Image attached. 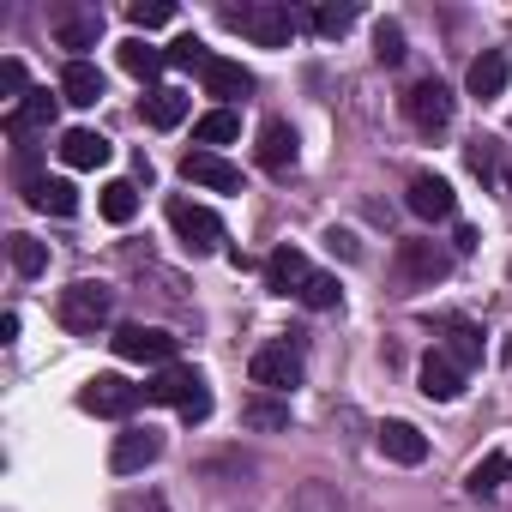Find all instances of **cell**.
Returning <instances> with one entry per match:
<instances>
[{
  "mask_svg": "<svg viewBox=\"0 0 512 512\" xmlns=\"http://www.w3.org/2000/svg\"><path fill=\"white\" fill-rule=\"evenodd\" d=\"M380 452H386L392 464H422V458H428V440H422L416 422H386V428H380Z\"/></svg>",
  "mask_w": 512,
  "mask_h": 512,
  "instance_id": "cell-21",
  "label": "cell"
},
{
  "mask_svg": "<svg viewBox=\"0 0 512 512\" xmlns=\"http://www.w3.org/2000/svg\"><path fill=\"white\" fill-rule=\"evenodd\" d=\"M223 25L241 31L247 43H260V49H284L296 37V13L278 7V0H241V7H223Z\"/></svg>",
  "mask_w": 512,
  "mask_h": 512,
  "instance_id": "cell-2",
  "label": "cell"
},
{
  "mask_svg": "<svg viewBox=\"0 0 512 512\" xmlns=\"http://www.w3.org/2000/svg\"><path fill=\"white\" fill-rule=\"evenodd\" d=\"M205 61H211V55H205L199 37H175V43H169V67H193V73H199Z\"/></svg>",
  "mask_w": 512,
  "mask_h": 512,
  "instance_id": "cell-36",
  "label": "cell"
},
{
  "mask_svg": "<svg viewBox=\"0 0 512 512\" xmlns=\"http://www.w3.org/2000/svg\"><path fill=\"white\" fill-rule=\"evenodd\" d=\"M374 61H380V67H398V61H404V31H398L392 19L374 25Z\"/></svg>",
  "mask_w": 512,
  "mask_h": 512,
  "instance_id": "cell-33",
  "label": "cell"
},
{
  "mask_svg": "<svg viewBox=\"0 0 512 512\" xmlns=\"http://www.w3.org/2000/svg\"><path fill=\"white\" fill-rule=\"evenodd\" d=\"M404 115H410L416 133H446V127H452V91H446L440 79H416V85L404 91Z\"/></svg>",
  "mask_w": 512,
  "mask_h": 512,
  "instance_id": "cell-5",
  "label": "cell"
},
{
  "mask_svg": "<svg viewBox=\"0 0 512 512\" xmlns=\"http://www.w3.org/2000/svg\"><path fill=\"white\" fill-rule=\"evenodd\" d=\"M25 97H31V91H25V61H13V55H7V61H0V103L19 109Z\"/></svg>",
  "mask_w": 512,
  "mask_h": 512,
  "instance_id": "cell-34",
  "label": "cell"
},
{
  "mask_svg": "<svg viewBox=\"0 0 512 512\" xmlns=\"http://www.w3.org/2000/svg\"><path fill=\"white\" fill-rule=\"evenodd\" d=\"M506 482H512V458H506V452H488V458L464 476V494H470V500H494Z\"/></svg>",
  "mask_w": 512,
  "mask_h": 512,
  "instance_id": "cell-22",
  "label": "cell"
},
{
  "mask_svg": "<svg viewBox=\"0 0 512 512\" xmlns=\"http://www.w3.org/2000/svg\"><path fill=\"white\" fill-rule=\"evenodd\" d=\"M139 404H145V386H133L121 374H97L79 392V410H91V416H133Z\"/></svg>",
  "mask_w": 512,
  "mask_h": 512,
  "instance_id": "cell-7",
  "label": "cell"
},
{
  "mask_svg": "<svg viewBox=\"0 0 512 512\" xmlns=\"http://www.w3.org/2000/svg\"><path fill=\"white\" fill-rule=\"evenodd\" d=\"M145 404H175L187 422H205V416H211V386H205L199 368L169 362V368H157V374L145 380Z\"/></svg>",
  "mask_w": 512,
  "mask_h": 512,
  "instance_id": "cell-1",
  "label": "cell"
},
{
  "mask_svg": "<svg viewBox=\"0 0 512 512\" xmlns=\"http://www.w3.org/2000/svg\"><path fill=\"white\" fill-rule=\"evenodd\" d=\"M121 512H163V494H145V500H139V494H127V500H121Z\"/></svg>",
  "mask_w": 512,
  "mask_h": 512,
  "instance_id": "cell-40",
  "label": "cell"
},
{
  "mask_svg": "<svg viewBox=\"0 0 512 512\" xmlns=\"http://www.w3.org/2000/svg\"><path fill=\"white\" fill-rule=\"evenodd\" d=\"M253 157H260V169H272V175H284V169L296 163V127L272 115V121L260 127V145H253Z\"/></svg>",
  "mask_w": 512,
  "mask_h": 512,
  "instance_id": "cell-15",
  "label": "cell"
},
{
  "mask_svg": "<svg viewBox=\"0 0 512 512\" xmlns=\"http://www.w3.org/2000/svg\"><path fill=\"white\" fill-rule=\"evenodd\" d=\"M470 169H476V175H494V169H500V157H494V139H476V145H470Z\"/></svg>",
  "mask_w": 512,
  "mask_h": 512,
  "instance_id": "cell-39",
  "label": "cell"
},
{
  "mask_svg": "<svg viewBox=\"0 0 512 512\" xmlns=\"http://www.w3.org/2000/svg\"><path fill=\"white\" fill-rule=\"evenodd\" d=\"M115 356L121 362H145V368H169L175 362V338L157 332V326H115Z\"/></svg>",
  "mask_w": 512,
  "mask_h": 512,
  "instance_id": "cell-9",
  "label": "cell"
},
{
  "mask_svg": "<svg viewBox=\"0 0 512 512\" xmlns=\"http://www.w3.org/2000/svg\"><path fill=\"white\" fill-rule=\"evenodd\" d=\"M446 272H452V253L440 241H398V253H392L398 290H434Z\"/></svg>",
  "mask_w": 512,
  "mask_h": 512,
  "instance_id": "cell-4",
  "label": "cell"
},
{
  "mask_svg": "<svg viewBox=\"0 0 512 512\" xmlns=\"http://www.w3.org/2000/svg\"><path fill=\"white\" fill-rule=\"evenodd\" d=\"M356 25V7H314V31L320 37H344Z\"/></svg>",
  "mask_w": 512,
  "mask_h": 512,
  "instance_id": "cell-35",
  "label": "cell"
},
{
  "mask_svg": "<svg viewBox=\"0 0 512 512\" xmlns=\"http://www.w3.org/2000/svg\"><path fill=\"white\" fill-rule=\"evenodd\" d=\"M25 199H31L37 211H55V217H73V211H79V187L61 181V175H37V181H25Z\"/></svg>",
  "mask_w": 512,
  "mask_h": 512,
  "instance_id": "cell-18",
  "label": "cell"
},
{
  "mask_svg": "<svg viewBox=\"0 0 512 512\" xmlns=\"http://www.w3.org/2000/svg\"><path fill=\"white\" fill-rule=\"evenodd\" d=\"M308 278H314V266H308L302 247H278L272 260H266V290H272V296H302Z\"/></svg>",
  "mask_w": 512,
  "mask_h": 512,
  "instance_id": "cell-12",
  "label": "cell"
},
{
  "mask_svg": "<svg viewBox=\"0 0 512 512\" xmlns=\"http://www.w3.org/2000/svg\"><path fill=\"white\" fill-rule=\"evenodd\" d=\"M133 211H139V187L133 181H109L103 187V217L109 223H133Z\"/></svg>",
  "mask_w": 512,
  "mask_h": 512,
  "instance_id": "cell-30",
  "label": "cell"
},
{
  "mask_svg": "<svg viewBox=\"0 0 512 512\" xmlns=\"http://www.w3.org/2000/svg\"><path fill=\"white\" fill-rule=\"evenodd\" d=\"M97 37H103V13H73L55 25V43L73 49V61H85V49H97Z\"/></svg>",
  "mask_w": 512,
  "mask_h": 512,
  "instance_id": "cell-23",
  "label": "cell"
},
{
  "mask_svg": "<svg viewBox=\"0 0 512 512\" xmlns=\"http://www.w3.org/2000/svg\"><path fill=\"white\" fill-rule=\"evenodd\" d=\"M338 296H344V290H338V278H332V272H314V278H308V290H302L296 302H302V308H314V314H326V308H338Z\"/></svg>",
  "mask_w": 512,
  "mask_h": 512,
  "instance_id": "cell-32",
  "label": "cell"
},
{
  "mask_svg": "<svg viewBox=\"0 0 512 512\" xmlns=\"http://www.w3.org/2000/svg\"><path fill=\"white\" fill-rule=\"evenodd\" d=\"M416 380H422V398H434V404H452V398L464 392V368H458L446 350H428Z\"/></svg>",
  "mask_w": 512,
  "mask_h": 512,
  "instance_id": "cell-13",
  "label": "cell"
},
{
  "mask_svg": "<svg viewBox=\"0 0 512 512\" xmlns=\"http://www.w3.org/2000/svg\"><path fill=\"white\" fill-rule=\"evenodd\" d=\"M247 380H253V386H266V392H290V386H302V350H290V344L253 350Z\"/></svg>",
  "mask_w": 512,
  "mask_h": 512,
  "instance_id": "cell-8",
  "label": "cell"
},
{
  "mask_svg": "<svg viewBox=\"0 0 512 512\" xmlns=\"http://www.w3.org/2000/svg\"><path fill=\"white\" fill-rule=\"evenodd\" d=\"M49 121H55V97H49V91H31L19 109H7V121H0V127H7V139H19V145H25V139H31V133H43Z\"/></svg>",
  "mask_w": 512,
  "mask_h": 512,
  "instance_id": "cell-16",
  "label": "cell"
},
{
  "mask_svg": "<svg viewBox=\"0 0 512 512\" xmlns=\"http://www.w3.org/2000/svg\"><path fill=\"white\" fill-rule=\"evenodd\" d=\"M235 133H241L235 109H211V115H199V127H193V145H199V151H217V145H229Z\"/></svg>",
  "mask_w": 512,
  "mask_h": 512,
  "instance_id": "cell-28",
  "label": "cell"
},
{
  "mask_svg": "<svg viewBox=\"0 0 512 512\" xmlns=\"http://www.w3.org/2000/svg\"><path fill=\"white\" fill-rule=\"evenodd\" d=\"M410 211L428 217V223H440V217L458 211V199H452V187H446L440 175H416V181H410Z\"/></svg>",
  "mask_w": 512,
  "mask_h": 512,
  "instance_id": "cell-19",
  "label": "cell"
},
{
  "mask_svg": "<svg viewBox=\"0 0 512 512\" xmlns=\"http://www.w3.org/2000/svg\"><path fill=\"white\" fill-rule=\"evenodd\" d=\"M7 260H13L19 278H43L49 272V247L37 235H7Z\"/></svg>",
  "mask_w": 512,
  "mask_h": 512,
  "instance_id": "cell-25",
  "label": "cell"
},
{
  "mask_svg": "<svg viewBox=\"0 0 512 512\" xmlns=\"http://www.w3.org/2000/svg\"><path fill=\"white\" fill-rule=\"evenodd\" d=\"M61 97H67L73 109H97V103H103V73H97L91 61H67V73H61Z\"/></svg>",
  "mask_w": 512,
  "mask_h": 512,
  "instance_id": "cell-20",
  "label": "cell"
},
{
  "mask_svg": "<svg viewBox=\"0 0 512 512\" xmlns=\"http://www.w3.org/2000/svg\"><path fill=\"white\" fill-rule=\"evenodd\" d=\"M121 67H127L133 79H157V73L169 67V49H151L145 37H127V43H121Z\"/></svg>",
  "mask_w": 512,
  "mask_h": 512,
  "instance_id": "cell-26",
  "label": "cell"
},
{
  "mask_svg": "<svg viewBox=\"0 0 512 512\" xmlns=\"http://www.w3.org/2000/svg\"><path fill=\"white\" fill-rule=\"evenodd\" d=\"M241 422H247V428H266V434H278V428H290V404H272V398H253V404L241 410Z\"/></svg>",
  "mask_w": 512,
  "mask_h": 512,
  "instance_id": "cell-31",
  "label": "cell"
},
{
  "mask_svg": "<svg viewBox=\"0 0 512 512\" xmlns=\"http://www.w3.org/2000/svg\"><path fill=\"white\" fill-rule=\"evenodd\" d=\"M145 121H151V127H181V121H187V91L157 85V91L145 97Z\"/></svg>",
  "mask_w": 512,
  "mask_h": 512,
  "instance_id": "cell-27",
  "label": "cell"
},
{
  "mask_svg": "<svg viewBox=\"0 0 512 512\" xmlns=\"http://www.w3.org/2000/svg\"><path fill=\"white\" fill-rule=\"evenodd\" d=\"M181 175H187L193 187H211V193H241V169L223 163L217 151H199V145L181 157Z\"/></svg>",
  "mask_w": 512,
  "mask_h": 512,
  "instance_id": "cell-11",
  "label": "cell"
},
{
  "mask_svg": "<svg viewBox=\"0 0 512 512\" xmlns=\"http://www.w3.org/2000/svg\"><path fill=\"white\" fill-rule=\"evenodd\" d=\"M169 229L187 241V253H217V247H223L217 211H205V205H193V199H169Z\"/></svg>",
  "mask_w": 512,
  "mask_h": 512,
  "instance_id": "cell-6",
  "label": "cell"
},
{
  "mask_svg": "<svg viewBox=\"0 0 512 512\" xmlns=\"http://www.w3.org/2000/svg\"><path fill=\"white\" fill-rule=\"evenodd\" d=\"M506 512H512V500H506Z\"/></svg>",
  "mask_w": 512,
  "mask_h": 512,
  "instance_id": "cell-42",
  "label": "cell"
},
{
  "mask_svg": "<svg viewBox=\"0 0 512 512\" xmlns=\"http://www.w3.org/2000/svg\"><path fill=\"white\" fill-rule=\"evenodd\" d=\"M446 356H452L458 368H476V362H482V332H476L470 320H446Z\"/></svg>",
  "mask_w": 512,
  "mask_h": 512,
  "instance_id": "cell-29",
  "label": "cell"
},
{
  "mask_svg": "<svg viewBox=\"0 0 512 512\" xmlns=\"http://www.w3.org/2000/svg\"><path fill=\"white\" fill-rule=\"evenodd\" d=\"M296 512H338V494H332L326 482H308V488L296 494Z\"/></svg>",
  "mask_w": 512,
  "mask_h": 512,
  "instance_id": "cell-37",
  "label": "cell"
},
{
  "mask_svg": "<svg viewBox=\"0 0 512 512\" xmlns=\"http://www.w3.org/2000/svg\"><path fill=\"white\" fill-rule=\"evenodd\" d=\"M55 320L73 332V338H97L109 320H115V290L109 284H67L61 290V302H55Z\"/></svg>",
  "mask_w": 512,
  "mask_h": 512,
  "instance_id": "cell-3",
  "label": "cell"
},
{
  "mask_svg": "<svg viewBox=\"0 0 512 512\" xmlns=\"http://www.w3.org/2000/svg\"><path fill=\"white\" fill-rule=\"evenodd\" d=\"M157 458H163V434L133 422V428H121V434H115L109 470H115V476H139V470H145V464H157Z\"/></svg>",
  "mask_w": 512,
  "mask_h": 512,
  "instance_id": "cell-10",
  "label": "cell"
},
{
  "mask_svg": "<svg viewBox=\"0 0 512 512\" xmlns=\"http://www.w3.org/2000/svg\"><path fill=\"white\" fill-rule=\"evenodd\" d=\"M506 193H512V169H506Z\"/></svg>",
  "mask_w": 512,
  "mask_h": 512,
  "instance_id": "cell-41",
  "label": "cell"
},
{
  "mask_svg": "<svg viewBox=\"0 0 512 512\" xmlns=\"http://www.w3.org/2000/svg\"><path fill=\"white\" fill-rule=\"evenodd\" d=\"M199 79H205V97H217V103H235V97L253 91V73H247L241 61H223V55H211V61L199 67Z\"/></svg>",
  "mask_w": 512,
  "mask_h": 512,
  "instance_id": "cell-14",
  "label": "cell"
},
{
  "mask_svg": "<svg viewBox=\"0 0 512 512\" xmlns=\"http://www.w3.org/2000/svg\"><path fill=\"white\" fill-rule=\"evenodd\" d=\"M61 157H67L73 169H103V163L115 157V145H109L97 127H73V133L61 139Z\"/></svg>",
  "mask_w": 512,
  "mask_h": 512,
  "instance_id": "cell-17",
  "label": "cell"
},
{
  "mask_svg": "<svg viewBox=\"0 0 512 512\" xmlns=\"http://www.w3.org/2000/svg\"><path fill=\"white\" fill-rule=\"evenodd\" d=\"M127 19H133L139 31H157V25H169V19H175V7H169V0H151V7H145V0H139V7H133Z\"/></svg>",
  "mask_w": 512,
  "mask_h": 512,
  "instance_id": "cell-38",
  "label": "cell"
},
{
  "mask_svg": "<svg viewBox=\"0 0 512 512\" xmlns=\"http://www.w3.org/2000/svg\"><path fill=\"white\" fill-rule=\"evenodd\" d=\"M464 85H470V97H482V103H488V97H500V91H506V55H500V49L476 55V61H470V79H464Z\"/></svg>",
  "mask_w": 512,
  "mask_h": 512,
  "instance_id": "cell-24",
  "label": "cell"
}]
</instances>
